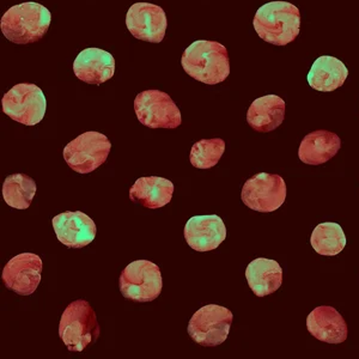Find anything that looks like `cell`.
Wrapping results in <instances>:
<instances>
[{"label":"cell","mask_w":359,"mask_h":359,"mask_svg":"<svg viewBox=\"0 0 359 359\" xmlns=\"http://www.w3.org/2000/svg\"><path fill=\"white\" fill-rule=\"evenodd\" d=\"M111 140L100 132H86L64 149V159L78 174H90L106 163L111 154Z\"/></svg>","instance_id":"cell-6"},{"label":"cell","mask_w":359,"mask_h":359,"mask_svg":"<svg viewBox=\"0 0 359 359\" xmlns=\"http://www.w3.org/2000/svg\"><path fill=\"white\" fill-rule=\"evenodd\" d=\"M225 152V142L221 138L203 139L192 147L189 161L198 169H210L218 164Z\"/></svg>","instance_id":"cell-24"},{"label":"cell","mask_w":359,"mask_h":359,"mask_svg":"<svg viewBox=\"0 0 359 359\" xmlns=\"http://www.w3.org/2000/svg\"><path fill=\"white\" fill-rule=\"evenodd\" d=\"M74 72L82 82L101 86L114 76V57L101 48L84 49L74 60Z\"/></svg>","instance_id":"cell-15"},{"label":"cell","mask_w":359,"mask_h":359,"mask_svg":"<svg viewBox=\"0 0 359 359\" xmlns=\"http://www.w3.org/2000/svg\"><path fill=\"white\" fill-rule=\"evenodd\" d=\"M101 334L93 306L84 299L69 303L59 323V337L71 352H82Z\"/></svg>","instance_id":"cell-4"},{"label":"cell","mask_w":359,"mask_h":359,"mask_svg":"<svg viewBox=\"0 0 359 359\" xmlns=\"http://www.w3.org/2000/svg\"><path fill=\"white\" fill-rule=\"evenodd\" d=\"M285 118V101L277 95L257 98L247 111V123L259 133L277 130Z\"/></svg>","instance_id":"cell-17"},{"label":"cell","mask_w":359,"mask_h":359,"mask_svg":"<svg viewBox=\"0 0 359 359\" xmlns=\"http://www.w3.org/2000/svg\"><path fill=\"white\" fill-rule=\"evenodd\" d=\"M233 318L228 308L208 304L196 311L189 320L188 334L201 346H219L228 339Z\"/></svg>","instance_id":"cell-8"},{"label":"cell","mask_w":359,"mask_h":359,"mask_svg":"<svg viewBox=\"0 0 359 359\" xmlns=\"http://www.w3.org/2000/svg\"><path fill=\"white\" fill-rule=\"evenodd\" d=\"M348 76V69L343 62L330 55L315 60L308 74V83L314 90L331 93L343 86Z\"/></svg>","instance_id":"cell-21"},{"label":"cell","mask_w":359,"mask_h":359,"mask_svg":"<svg viewBox=\"0 0 359 359\" xmlns=\"http://www.w3.org/2000/svg\"><path fill=\"white\" fill-rule=\"evenodd\" d=\"M127 29L142 41L159 43L167 32V15L163 8L151 3H135L126 15Z\"/></svg>","instance_id":"cell-12"},{"label":"cell","mask_w":359,"mask_h":359,"mask_svg":"<svg viewBox=\"0 0 359 359\" xmlns=\"http://www.w3.org/2000/svg\"><path fill=\"white\" fill-rule=\"evenodd\" d=\"M52 15L37 3H23L8 8L1 17L0 29L5 39L16 45H29L41 40L48 32Z\"/></svg>","instance_id":"cell-3"},{"label":"cell","mask_w":359,"mask_h":359,"mask_svg":"<svg viewBox=\"0 0 359 359\" xmlns=\"http://www.w3.org/2000/svg\"><path fill=\"white\" fill-rule=\"evenodd\" d=\"M253 25L264 41L274 46L289 45L301 30V13L287 1H271L257 10Z\"/></svg>","instance_id":"cell-2"},{"label":"cell","mask_w":359,"mask_h":359,"mask_svg":"<svg viewBox=\"0 0 359 359\" xmlns=\"http://www.w3.org/2000/svg\"><path fill=\"white\" fill-rule=\"evenodd\" d=\"M41 257L34 253H22L5 265L1 279L8 290L20 296H30L41 282Z\"/></svg>","instance_id":"cell-11"},{"label":"cell","mask_w":359,"mask_h":359,"mask_svg":"<svg viewBox=\"0 0 359 359\" xmlns=\"http://www.w3.org/2000/svg\"><path fill=\"white\" fill-rule=\"evenodd\" d=\"M306 328L315 339L327 344H343L347 339V323L335 308H315L306 318Z\"/></svg>","instance_id":"cell-16"},{"label":"cell","mask_w":359,"mask_h":359,"mask_svg":"<svg viewBox=\"0 0 359 359\" xmlns=\"http://www.w3.org/2000/svg\"><path fill=\"white\" fill-rule=\"evenodd\" d=\"M181 65L189 77L208 86L224 82L230 74L228 49L219 42H193L184 52Z\"/></svg>","instance_id":"cell-1"},{"label":"cell","mask_w":359,"mask_h":359,"mask_svg":"<svg viewBox=\"0 0 359 359\" xmlns=\"http://www.w3.org/2000/svg\"><path fill=\"white\" fill-rule=\"evenodd\" d=\"M1 104L5 115L25 126L41 123L47 109L43 91L29 83L17 84L8 90L3 96Z\"/></svg>","instance_id":"cell-7"},{"label":"cell","mask_w":359,"mask_h":359,"mask_svg":"<svg viewBox=\"0 0 359 359\" xmlns=\"http://www.w3.org/2000/svg\"><path fill=\"white\" fill-rule=\"evenodd\" d=\"M135 111L139 121L149 128H177L182 123L181 111L172 97L159 90H147L137 95Z\"/></svg>","instance_id":"cell-9"},{"label":"cell","mask_w":359,"mask_h":359,"mask_svg":"<svg viewBox=\"0 0 359 359\" xmlns=\"http://www.w3.org/2000/svg\"><path fill=\"white\" fill-rule=\"evenodd\" d=\"M52 224L59 242L71 249L90 245L97 231L95 222L81 211L60 213L54 217Z\"/></svg>","instance_id":"cell-13"},{"label":"cell","mask_w":359,"mask_h":359,"mask_svg":"<svg viewBox=\"0 0 359 359\" xmlns=\"http://www.w3.org/2000/svg\"><path fill=\"white\" fill-rule=\"evenodd\" d=\"M226 238V228L216 215L192 217L184 226V240L196 252H211Z\"/></svg>","instance_id":"cell-14"},{"label":"cell","mask_w":359,"mask_h":359,"mask_svg":"<svg viewBox=\"0 0 359 359\" xmlns=\"http://www.w3.org/2000/svg\"><path fill=\"white\" fill-rule=\"evenodd\" d=\"M245 278L255 296L266 297L282 286L283 269L274 260L257 257L245 269Z\"/></svg>","instance_id":"cell-20"},{"label":"cell","mask_w":359,"mask_h":359,"mask_svg":"<svg viewBox=\"0 0 359 359\" xmlns=\"http://www.w3.org/2000/svg\"><path fill=\"white\" fill-rule=\"evenodd\" d=\"M341 147V139L333 132L314 131L306 135L298 149V157L308 165H321L331 161Z\"/></svg>","instance_id":"cell-18"},{"label":"cell","mask_w":359,"mask_h":359,"mask_svg":"<svg viewBox=\"0 0 359 359\" xmlns=\"http://www.w3.org/2000/svg\"><path fill=\"white\" fill-rule=\"evenodd\" d=\"M123 297L133 302L155 301L162 292L163 282L158 266L147 260H137L127 265L118 278Z\"/></svg>","instance_id":"cell-5"},{"label":"cell","mask_w":359,"mask_h":359,"mask_svg":"<svg viewBox=\"0 0 359 359\" xmlns=\"http://www.w3.org/2000/svg\"><path fill=\"white\" fill-rule=\"evenodd\" d=\"M172 193L174 184L172 181L159 176H149L135 181L130 189V199L145 208L157 210L172 201Z\"/></svg>","instance_id":"cell-19"},{"label":"cell","mask_w":359,"mask_h":359,"mask_svg":"<svg viewBox=\"0 0 359 359\" xmlns=\"http://www.w3.org/2000/svg\"><path fill=\"white\" fill-rule=\"evenodd\" d=\"M36 182L25 174L8 175L3 184V198L10 208L27 210L36 194Z\"/></svg>","instance_id":"cell-22"},{"label":"cell","mask_w":359,"mask_h":359,"mask_svg":"<svg viewBox=\"0 0 359 359\" xmlns=\"http://www.w3.org/2000/svg\"><path fill=\"white\" fill-rule=\"evenodd\" d=\"M241 199L247 208L257 212L277 211L285 203V181L277 174H257L245 181Z\"/></svg>","instance_id":"cell-10"},{"label":"cell","mask_w":359,"mask_h":359,"mask_svg":"<svg viewBox=\"0 0 359 359\" xmlns=\"http://www.w3.org/2000/svg\"><path fill=\"white\" fill-rule=\"evenodd\" d=\"M311 245L323 257H335L346 247V236L340 225L333 222L321 223L311 233Z\"/></svg>","instance_id":"cell-23"}]
</instances>
